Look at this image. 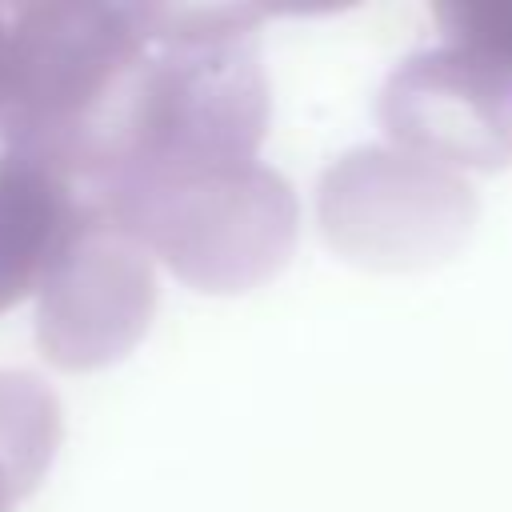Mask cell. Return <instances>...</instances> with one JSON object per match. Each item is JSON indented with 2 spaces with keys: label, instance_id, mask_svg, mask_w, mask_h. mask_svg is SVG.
Instances as JSON below:
<instances>
[{
  "label": "cell",
  "instance_id": "cell-6",
  "mask_svg": "<svg viewBox=\"0 0 512 512\" xmlns=\"http://www.w3.org/2000/svg\"><path fill=\"white\" fill-rule=\"evenodd\" d=\"M380 128L448 172H500L512 164V72L452 44L412 52L380 88Z\"/></svg>",
  "mask_w": 512,
  "mask_h": 512
},
{
  "label": "cell",
  "instance_id": "cell-2",
  "mask_svg": "<svg viewBox=\"0 0 512 512\" xmlns=\"http://www.w3.org/2000/svg\"><path fill=\"white\" fill-rule=\"evenodd\" d=\"M148 48L136 4H12L0 144L52 164L84 192L108 112Z\"/></svg>",
  "mask_w": 512,
  "mask_h": 512
},
{
  "label": "cell",
  "instance_id": "cell-1",
  "mask_svg": "<svg viewBox=\"0 0 512 512\" xmlns=\"http://www.w3.org/2000/svg\"><path fill=\"white\" fill-rule=\"evenodd\" d=\"M260 4H136L148 56L120 88L84 192L256 160L268 132Z\"/></svg>",
  "mask_w": 512,
  "mask_h": 512
},
{
  "label": "cell",
  "instance_id": "cell-8",
  "mask_svg": "<svg viewBox=\"0 0 512 512\" xmlns=\"http://www.w3.org/2000/svg\"><path fill=\"white\" fill-rule=\"evenodd\" d=\"M64 436L56 392L32 372H0V512H12L44 480Z\"/></svg>",
  "mask_w": 512,
  "mask_h": 512
},
{
  "label": "cell",
  "instance_id": "cell-3",
  "mask_svg": "<svg viewBox=\"0 0 512 512\" xmlns=\"http://www.w3.org/2000/svg\"><path fill=\"white\" fill-rule=\"evenodd\" d=\"M88 196L176 280L212 296L252 292L280 276L300 232L292 184L260 160L124 180Z\"/></svg>",
  "mask_w": 512,
  "mask_h": 512
},
{
  "label": "cell",
  "instance_id": "cell-10",
  "mask_svg": "<svg viewBox=\"0 0 512 512\" xmlns=\"http://www.w3.org/2000/svg\"><path fill=\"white\" fill-rule=\"evenodd\" d=\"M8 32H12V4H0V128H4V100H8Z\"/></svg>",
  "mask_w": 512,
  "mask_h": 512
},
{
  "label": "cell",
  "instance_id": "cell-9",
  "mask_svg": "<svg viewBox=\"0 0 512 512\" xmlns=\"http://www.w3.org/2000/svg\"><path fill=\"white\" fill-rule=\"evenodd\" d=\"M432 20L452 48L512 72V0H440L432 4Z\"/></svg>",
  "mask_w": 512,
  "mask_h": 512
},
{
  "label": "cell",
  "instance_id": "cell-7",
  "mask_svg": "<svg viewBox=\"0 0 512 512\" xmlns=\"http://www.w3.org/2000/svg\"><path fill=\"white\" fill-rule=\"evenodd\" d=\"M84 192L28 152H0V312L32 296L64 236L84 212Z\"/></svg>",
  "mask_w": 512,
  "mask_h": 512
},
{
  "label": "cell",
  "instance_id": "cell-4",
  "mask_svg": "<svg viewBox=\"0 0 512 512\" xmlns=\"http://www.w3.org/2000/svg\"><path fill=\"white\" fill-rule=\"evenodd\" d=\"M476 216V188L460 172L384 144L344 152L316 188V220L332 252L380 272L452 260Z\"/></svg>",
  "mask_w": 512,
  "mask_h": 512
},
{
  "label": "cell",
  "instance_id": "cell-5",
  "mask_svg": "<svg viewBox=\"0 0 512 512\" xmlns=\"http://www.w3.org/2000/svg\"><path fill=\"white\" fill-rule=\"evenodd\" d=\"M156 300V260L88 196L36 288L40 356L60 372L108 368L144 340Z\"/></svg>",
  "mask_w": 512,
  "mask_h": 512
}]
</instances>
